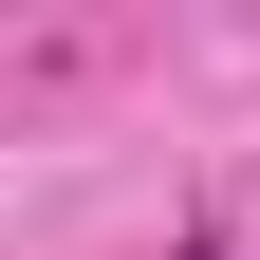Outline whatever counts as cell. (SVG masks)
<instances>
[{
    "instance_id": "cell-1",
    "label": "cell",
    "mask_w": 260,
    "mask_h": 260,
    "mask_svg": "<svg viewBox=\"0 0 260 260\" xmlns=\"http://www.w3.org/2000/svg\"><path fill=\"white\" fill-rule=\"evenodd\" d=\"M168 260H223V242H205V223H186V242H168Z\"/></svg>"
}]
</instances>
